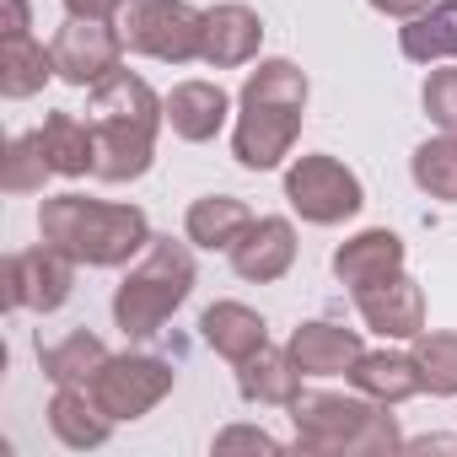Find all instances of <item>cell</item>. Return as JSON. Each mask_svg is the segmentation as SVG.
<instances>
[{"mask_svg": "<svg viewBox=\"0 0 457 457\" xmlns=\"http://www.w3.org/2000/svg\"><path fill=\"white\" fill-rule=\"evenodd\" d=\"M312 81L296 60H259L237 92V124H232V156L248 172H275L302 135Z\"/></svg>", "mask_w": 457, "mask_h": 457, "instance_id": "6da1fadb", "label": "cell"}, {"mask_svg": "<svg viewBox=\"0 0 457 457\" xmlns=\"http://www.w3.org/2000/svg\"><path fill=\"white\" fill-rule=\"evenodd\" d=\"M38 237L71 253L87 270H124L151 248V220L140 204L87 199V194H54L38 204Z\"/></svg>", "mask_w": 457, "mask_h": 457, "instance_id": "7a4b0ae2", "label": "cell"}, {"mask_svg": "<svg viewBox=\"0 0 457 457\" xmlns=\"http://www.w3.org/2000/svg\"><path fill=\"white\" fill-rule=\"evenodd\" d=\"M194 253L188 243H172V237H151V248L129 264V275L119 280L113 291V323L129 334V339H151L162 334V323L194 296Z\"/></svg>", "mask_w": 457, "mask_h": 457, "instance_id": "3957f363", "label": "cell"}, {"mask_svg": "<svg viewBox=\"0 0 457 457\" xmlns=\"http://www.w3.org/2000/svg\"><path fill=\"white\" fill-rule=\"evenodd\" d=\"M119 33H124L129 54H145L162 65H188V60H199L204 12H194L188 0H124Z\"/></svg>", "mask_w": 457, "mask_h": 457, "instance_id": "277c9868", "label": "cell"}, {"mask_svg": "<svg viewBox=\"0 0 457 457\" xmlns=\"http://www.w3.org/2000/svg\"><path fill=\"white\" fill-rule=\"evenodd\" d=\"M286 204L307 220V226H339V220H355L361 204H366V183L328 151H312V156H296L286 167Z\"/></svg>", "mask_w": 457, "mask_h": 457, "instance_id": "5b68a950", "label": "cell"}, {"mask_svg": "<svg viewBox=\"0 0 457 457\" xmlns=\"http://www.w3.org/2000/svg\"><path fill=\"white\" fill-rule=\"evenodd\" d=\"M371 409H377V398H366V393H312V387H302L296 403H291L296 446L312 452V457H355V441H361Z\"/></svg>", "mask_w": 457, "mask_h": 457, "instance_id": "8992f818", "label": "cell"}, {"mask_svg": "<svg viewBox=\"0 0 457 457\" xmlns=\"http://www.w3.org/2000/svg\"><path fill=\"white\" fill-rule=\"evenodd\" d=\"M76 259L60 253L54 243H38V248H22L6 259V270H0V296H6L12 312H60L76 291Z\"/></svg>", "mask_w": 457, "mask_h": 457, "instance_id": "52a82bcc", "label": "cell"}, {"mask_svg": "<svg viewBox=\"0 0 457 457\" xmlns=\"http://www.w3.org/2000/svg\"><path fill=\"white\" fill-rule=\"evenodd\" d=\"M49 54H54V76L65 87L92 92L97 81H108L113 71H124V33H119V22L65 17V28L49 44Z\"/></svg>", "mask_w": 457, "mask_h": 457, "instance_id": "ba28073f", "label": "cell"}, {"mask_svg": "<svg viewBox=\"0 0 457 457\" xmlns=\"http://www.w3.org/2000/svg\"><path fill=\"white\" fill-rule=\"evenodd\" d=\"M178 387V371H172V361H162V355H140V350H129V355H113L103 371H97V382H92V393H97V403L124 425V420H140V414H151L167 393Z\"/></svg>", "mask_w": 457, "mask_h": 457, "instance_id": "9c48e42d", "label": "cell"}, {"mask_svg": "<svg viewBox=\"0 0 457 457\" xmlns=\"http://www.w3.org/2000/svg\"><path fill=\"white\" fill-rule=\"evenodd\" d=\"M355 312L382 339H420L425 334V291H420V280L409 270H398V275H387L377 286H361Z\"/></svg>", "mask_w": 457, "mask_h": 457, "instance_id": "30bf717a", "label": "cell"}, {"mask_svg": "<svg viewBox=\"0 0 457 457\" xmlns=\"http://www.w3.org/2000/svg\"><path fill=\"white\" fill-rule=\"evenodd\" d=\"M264 49V17L243 0H220L204 12V38H199V65L210 71H237L253 65Z\"/></svg>", "mask_w": 457, "mask_h": 457, "instance_id": "8fae6325", "label": "cell"}, {"mask_svg": "<svg viewBox=\"0 0 457 457\" xmlns=\"http://www.w3.org/2000/svg\"><path fill=\"white\" fill-rule=\"evenodd\" d=\"M232 270L243 275V280H253V286H275V280H286L291 275V264H296V226L286 220V215H253V226L232 243Z\"/></svg>", "mask_w": 457, "mask_h": 457, "instance_id": "7c38bea8", "label": "cell"}, {"mask_svg": "<svg viewBox=\"0 0 457 457\" xmlns=\"http://www.w3.org/2000/svg\"><path fill=\"white\" fill-rule=\"evenodd\" d=\"M92 129H97L92 178H103V183H135V178L151 172V162H156V129L119 124V119H92Z\"/></svg>", "mask_w": 457, "mask_h": 457, "instance_id": "4fadbf2b", "label": "cell"}, {"mask_svg": "<svg viewBox=\"0 0 457 457\" xmlns=\"http://www.w3.org/2000/svg\"><path fill=\"white\" fill-rule=\"evenodd\" d=\"M162 108H167V129L178 140H188V145L215 140L226 129V119H232V97H226L215 81H178L162 97Z\"/></svg>", "mask_w": 457, "mask_h": 457, "instance_id": "5bb4252c", "label": "cell"}, {"mask_svg": "<svg viewBox=\"0 0 457 457\" xmlns=\"http://www.w3.org/2000/svg\"><path fill=\"white\" fill-rule=\"evenodd\" d=\"M398 270H403V237L387 232V226H366V232H355L350 243L334 248V275H339V286H350V296Z\"/></svg>", "mask_w": 457, "mask_h": 457, "instance_id": "9a60e30c", "label": "cell"}, {"mask_svg": "<svg viewBox=\"0 0 457 457\" xmlns=\"http://www.w3.org/2000/svg\"><path fill=\"white\" fill-rule=\"evenodd\" d=\"M291 355L307 377H350L355 361L366 355L361 334L345 328V323H328V318H312L291 334Z\"/></svg>", "mask_w": 457, "mask_h": 457, "instance_id": "2e32d148", "label": "cell"}, {"mask_svg": "<svg viewBox=\"0 0 457 457\" xmlns=\"http://www.w3.org/2000/svg\"><path fill=\"white\" fill-rule=\"evenodd\" d=\"M113 425H119V420L97 403L92 387H54V398H49V430H54L60 446H71V452H97V446L113 436Z\"/></svg>", "mask_w": 457, "mask_h": 457, "instance_id": "e0dca14e", "label": "cell"}, {"mask_svg": "<svg viewBox=\"0 0 457 457\" xmlns=\"http://www.w3.org/2000/svg\"><path fill=\"white\" fill-rule=\"evenodd\" d=\"M302 366L291 355V345H264L259 355H248L237 366V393L248 403H264V409H291L296 393H302Z\"/></svg>", "mask_w": 457, "mask_h": 457, "instance_id": "ac0fdd59", "label": "cell"}, {"mask_svg": "<svg viewBox=\"0 0 457 457\" xmlns=\"http://www.w3.org/2000/svg\"><path fill=\"white\" fill-rule=\"evenodd\" d=\"M199 334H204V345H210L220 361H232V366H243L248 355H259V350L270 345V323H264V312H253L248 302H215V307H204Z\"/></svg>", "mask_w": 457, "mask_h": 457, "instance_id": "d6986e66", "label": "cell"}, {"mask_svg": "<svg viewBox=\"0 0 457 457\" xmlns=\"http://www.w3.org/2000/svg\"><path fill=\"white\" fill-rule=\"evenodd\" d=\"M350 387L398 409V403H409V398L425 393V377L414 366V350H366L355 361V371H350Z\"/></svg>", "mask_w": 457, "mask_h": 457, "instance_id": "ffe728a7", "label": "cell"}, {"mask_svg": "<svg viewBox=\"0 0 457 457\" xmlns=\"http://www.w3.org/2000/svg\"><path fill=\"white\" fill-rule=\"evenodd\" d=\"M253 226V210L237 194H199L183 215V237L210 253H232V243Z\"/></svg>", "mask_w": 457, "mask_h": 457, "instance_id": "44dd1931", "label": "cell"}, {"mask_svg": "<svg viewBox=\"0 0 457 457\" xmlns=\"http://www.w3.org/2000/svg\"><path fill=\"white\" fill-rule=\"evenodd\" d=\"M87 108H92V119H119V124H145V129H162V124H167L162 97H156L151 81L135 76V71H113L108 81H97Z\"/></svg>", "mask_w": 457, "mask_h": 457, "instance_id": "7402d4cb", "label": "cell"}, {"mask_svg": "<svg viewBox=\"0 0 457 457\" xmlns=\"http://www.w3.org/2000/svg\"><path fill=\"white\" fill-rule=\"evenodd\" d=\"M398 54L409 65H452L457 60V0H430L420 17L398 28Z\"/></svg>", "mask_w": 457, "mask_h": 457, "instance_id": "603a6c76", "label": "cell"}, {"mask_svg": "<svg viewBox=\"0 0 457 457\" xmlns=\"http://www.w3.org/2000/svg\"><path fill=\"white\" fill-rule=\"evenodd\" d=\"M33 135H38V145H44L54 178H87V172H92V156H97V129H92V119L49 113Z\"/></svg>", "mask_w": 457, "mask_h": 457, "instance_id": "cb8c5ba5", "label": "cell"}, {"mask_svg": "<svg viewBox=\"0 0 457 457\" xmlns=\"http://www.w3.org/2000/svg\"><path fill=\"white\" fill-rule=\"evenodd\" d=\"M38 361H44V377H49L54 387H92V382H97V371H103L113 355H108V345H103L97 334L76 328V334H65V339L44 345V350H38Z\"/></svg>", "mask_w": 457, "mask_h": 457, "instance_id": "d4e9b609", "label": "cell"}, {"mask_svg": "<svg viewBox=\"0 0 457 457\" xmlns=\"http://www.w3.org/2000/svg\"><path fill=\"white\" fill-rule=\"evenodd\" d=\"M49 76H54V54L33 33L28 38H0V92H6L12 103L38 97Z\"/></svg>", "mask_w": 457, "mask_h": 457, "instance_id": "484cf974", "label": "cell"}, {"mask_svg": "<svg viewBox=\"0 0 457 457\" xmlns=\"http://www.w3.org/2000/svg\"><path fill=\"white\" fill-rule=\"evenodd\" d=\"M409 178H414L420 194H430L441 204H457V135L441 129V135L420 140L414 156H409Z\"/></svg>", "mask_w": 457, "mask_h": 457, "instance_id": "4316f807", "label": "cell"}, {"mask_svg": "<svg viewBox=\"0 0 457 457\" xmlns=\"http://www.w3.org/2000/svg\"><path fill=\"white\" fill-rule=\"evenodd\" d=\"M409 350L425 377V393L457 398V328H425L420 339H409Z\"/></svg>", "mask_w": 457, "mask_h": 457, "instance_id": "83f0119b", "label": "cell"}, {"mask_svg": "<svg viewBox=\"0 0 457 457\" xmlns=\"http://www.w3.org/2000/svg\"><path fill=\"white\" fill-rule=\"evenodd\" d=\"M54 178L38 135H12L6 140V156H0V188L6 194H44V183Z\"/></svg>", "mask_w": 457, "mask_h": 457, "instance_id": "f1b7e54d", "label": "cell"}, {"mask_svg": "<svg viewBox=\"0 0 457 457\" xmlns=\"http://www.w3.org/2000/svg\"><path fill=\"white\" fill-rule=\"evenodd\" d=\"M420 108H425V119H430L436 129L457 135V60H452V65H436V71L425 76Z\"/></svg>", "mask_w": 457, "mask_h": 457, "instance_id": "f546056e", "label": "cell"}, {"mask_svg": "<svg viewBox=\"0 0 457 457\" xmlns=\"http://www.w3.org/2000/svg\"><path fill=\"white\" fill-rule=\"evenodd\" d=\"M210 452H215V457H226V452H264V457H280L286 446H280L270 430H259V425H226V430L210 441Z\"/></svg>", "mask_w": 457, "mask_h": 457, "instance_id": "4dcf8cb0", "label": "cell"}, {"mask_svg": "<svg viewBox=\"0 0 457 457\" xmlns=\"http://www.w3.org/2000/svg\"><path fill=\"white\" fill-rule=\"evenodd\" d=\"M28 28H33L28 0H0V38H28Z\"/></svg>", "mask_w": 457, "mask_h": 457, "instance_id": "1f68e13d", "label": "cell"}, {"mask_svg": "<svg viewBox=\"0 0 457 457\" xmlns=\"http://www.w3.org/2000/svg\"><path fill=\"white\" fill-rule=\"evenodd\" d=\"M124 0H65V17H87V22H119Z\"/></svg>", "mask_w": 457, "mask_h": 457, "instance_id": "d6a6232c", "label": "cell"}, {"mask_svg": "<svg viewBox=\"0 0 457 457\" xmlns=\"http://www.w3.org/2000/svg\"><path fill=\"white\" fill-rule=\"evenodd\" d=\"M371 12H382V17H393V22H409V17H420L430 0H366Z\"/></svg>", "mask_w": 457, "mask_h": 457, "instance_id": "836d02e7", "label": "cell"}]
</instances>
